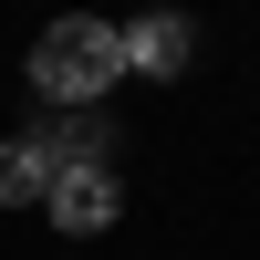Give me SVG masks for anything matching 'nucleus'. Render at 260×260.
Instances as JSON below:
<instances>
[{
    "mask_svg": "<svg viewBox=\"0 0 260 260\" xmlns=\"http://www.w3.org/2000/svg\"><path fill=\"white\" fill-rule=\"evenodd\" d=\"M42 208H52V229H73V240H94V229H115L125 219V177L104 156H83V167H52V187H42Z\"/></svg>",
    "mask_w": 260,
    "mask_h": 260,
    "instance_id": "f03ea898",
    "label": "nucleus"
},
{
    "mask_svg": "<svg viewBox=\"0 0 260 260\" xmlns=\"http://www.w3.org/2000/svg\"><path fill=\"white\" fill-rule=\"evenodd\" d=\"M115 42H125V73L177 83L187 52H198V21H187V11H136V21H115Z\"/></svg>",
    "mask_w": 260,
    "mask_h": 260,
    "instance_id": "7ed1b4c3",
    "label": "nucleus"
},
{
    "mask_svg": "<svg viewBox=\"0 0 260 260\" xmlns=\"http://www.w3.org/2000/svg\"><path fill=\"white\" fill-rule=\"evenodd\" d=\"M115 83H125V42H115V21L62 11L52 31L31 42V94H42V104H73V115H94Z\"/></svg>",
    "mask_w": 260,
    "mask_h": 260,
    "instance_id": "f257e3e1",
    "label": "nucleus"
},
{
    "mask_svg": "<svg viewBox=\"0 0 260 260\" xmlns=\"http://www.w3.org/2000/svg\"><path fill=\"white\" fill-rule=\"evenodd\" d=\"M42 187H52V156L31 136H0V208H42Z\"/></svg>",
    "mask_w": 260,
    "mask_h": 260,
    "instance_id": "20e7f679",
    "label": "nucleus"
}]
</instances>
